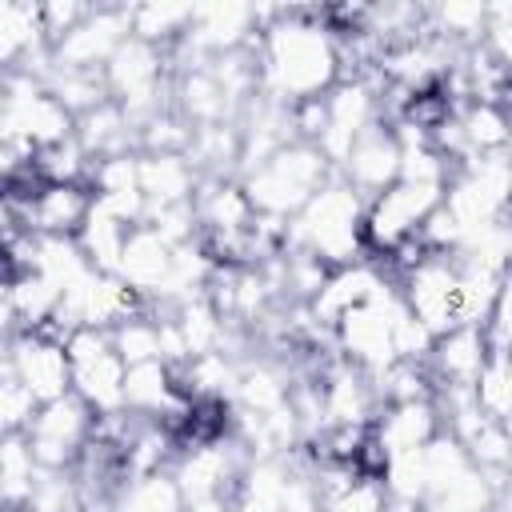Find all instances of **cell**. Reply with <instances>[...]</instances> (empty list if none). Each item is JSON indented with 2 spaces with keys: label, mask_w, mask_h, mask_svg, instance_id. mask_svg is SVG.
Returning a JSON list of instances; mask_svg holds the SVG:
<instances>
[{
  "label": "cell",
  "mask_w": 512,
  "mask_h": 512,
  "mask_svg": "<svg viewBox=\"0 0 512 512\" xmlns=\"http://www.w3.org/2000/svg\"><path fill=\"white\" fill-rule=\"evenodd\" d=\"M336 176V168L324 160V152L316 144H288L280 148L272 160H264L260 168H252L248 176H240L256 216H272V220H292L328 180Z\"/></svg>",
  "instance_id": "3957f363"
},
{
  "label": "cell",
  "mask_w": 512,
  "mask_h": 512,
  "mask_svg": "<svg viewBox=\"0 0 512 512\" xmlns=\"http://www.w3.org/2000/svg\"><path fill=\"white\" fill-rule=\"evenodd\" d=\"M192 24V4H132V36L172 52Z\"/></svg>",
  "instance_id": "603a6c76"
},
{
  "label": "cell",
  "mask_w": 512,
  "mask_h": 512,
  "mask_svg": "<svg viewBox=\"0 0 512 512\" xmlns=\"http://www.w3.org/2000/svg\"><path fill=\"white\" fill-rule=\"evenodd\" d=\"M4 144L24 152H44L76 136V116L48 92L44 80L28 72H4V108H0Z\"/></svg>",
  "instance_id": "5b68a950"
},
{
  "label": "cell",
  "mask_w": 512,
  "mask_h": 512,
  "mask_svg": "<svg viewBox=\"0 0 512 512\" xmlns=\"http://www.w3.org/2000/svg\"><path fill=\"white\" fill-rule=\"evenodd\" d=\"M128 232H132V224H124L120 216H112L104 204H92V212H88L76 244H80V252L88 256V264L96 272H116L120 268V252L128 244Z\"/></svg>",
  "instance_id": "ffe728a7"
},
{
  "label": "cell",
  "mask_w": 512,
  "mask_h": 512,
  "mask_svg": "<svg viewBox=\"0 0 512 512\" xmlns=\"http://www.w3.org/2000/svg\"><path fill=\"white\" fill-rule=\"evenodd\" d=\"M4 368H8L40 404H52V400H60V396L72 392L68 348H64L60 336H52V332H44V328L8 336Z\"/></svg>",
  "instance_id": "7c38bea8"
},
{
  "label": "cell",
  "mask_w": 512,
  "mask_h": 512,
  "mask_svg": "<svg viewBox=\"0 0 512 512\" xmlns=\"http://www.w3.org/2000/svg\"><path fill=\"white\" fill-rule=\"evenodd\" d=\"M488 356H492V344H488L484 328L460 324V328H452L448 336L436 340V348L428 356V368H432L436 384H464V388H472Z\"/></svg>",
  "instance_id": "d6986e66"
},
{
  "label": "cell",
  "mask_w": 512,
  "mask_h": 512,
  "mask_svg": "<svg viewBox=\"0 0 512 512\" xmlns=\"http://www.w3.org/2000/svg\"><path fill=\"white\" fill-rule=\"evenodd\" d=\"M392 284V276H388V268L384 264H376V260H356V264H344V268H332L328 272V280H324V288L308 300V312H312V320L320 324V328H336L356 304H364V300H372L380 288H388Z\"/></svg>",
  "instance_id": "5bb4252c"
},
{
  "label": "cell",
  "mask_w": 512,
  "mask_h": 512,
  "mask_svg": "<svg viewBox=\"0 0 512 512\" xmlns=\"http://www.w3.org/2000/svg\"><path fill=\"white\" fill-rule=\"evenodd\" d=\"M400 168H404V144H400L396 128L380 120L352 144V152L336 176H344L364 200H372L400 180Z\"/></svg>",
  "instance_id": "4fadbf2b"
},
{
  "label": "cell",
  "mask_w": 512,
  "mask_h": 512,
  "mask_svg": "<svg viewBox=\"0 0 512 512\" xmlns=\"http://www.w3.org/2000/svg\"><path fill=\"white\" fill-rule=\"evenodd\" d=\"M504 436H508V480H512V416L504 420Z\"/></svg>",
  "instance_id": "f1b7e54d"
},
{
  "label": "cell",
  "mask_w": 512,
  "mask_h": 512,
  "mask_svg": "<svg viewBox=\"0 0 512 512\" xmlns=\"http://www.w3.org/2000/svg\"><path fill=\"white\" fill-rule=\"evenodd\" d=\"M492 512H512V484H508V488H504V492L496 496V504H492Z\"/></svg>",
  "instance_id": "83f0119b"
},
{
  "label": "cell",
  "mask_w": 512,
  "mask_h": 512,
  "mask_svg": "<svg viewBox=\"0 0 512 512\" xmlns=\"http://www.w3.org/2000/svg\"><path fill=\"white\" fill-rule=\"evenodd\" d=\"M172 264H176V244H168L152 224H136L128 232V244L120 252V268L116 276L144 296V304H156L168 276H172Z\"/></svg>",
  "instance_id": "2e32d148"
},
{
  "label": "cell",
  "mask_w": 512,
  "mask_h": 512,
  "mask_svg": "<svg viewBox=\"0 0 512 512\" xmlns=\"http://www.w3.org/2000/svg\"><path fill=\"white\" fill-rule=\"evenodd\" d=\"M364 208H368V200L344 176H332L288 220L284 252L316 256L328 268H344V264L364 260Z\"/></svg>",
  "instance_id": "7a4b0ae2"
},
{
  "label": "cell",
  "mask_w": 512,
  "mask_h": 512,
  "mask_svg": "<svg viewBox=\"0 0 512 512\" xmlns=\"http://www.w3.org/2000/svg\"><path fill=\"white\" fill-rule=\"evenodd\" d=\"M200 184L204 176L188 152H140V192L148 200V212L192 204Z\"/></svg>",
  "instance_id": "e0dca14e"
},
{
  "label": "cell",
  "mask_w": 512,
  "mask_h": 512,
  "mask_svg": "<svg viewBox=\"0 0 512 512\" xmlns=\"http://www.w3.org/2000/svg\"><path fill=\"white\" fill-rule=\"evenodd\" d=\"M444 432L436 400H400V404H384L380 416L372 420V436L380 440V448L388 456L400 452H420L428 448L436 436Z\"/></svg>",
  "instance_id": "ac0fdd59"
},
{
  "label": "cell",
  "mask_w": 512,
  "mask_h": 512,
  "mask_svg": "<svg viewBox=\"0 0 512 512\" xmlns=\"http://www.w3.org/2000/svg\"><path fill=\"white\" fill-rule=\"evenodd\" d=\"M88 8L92 4H72V0H48V4H40V12H44V32H48V40L56 44V40H64L84 16H88Z\"/></svg>",
  "instance_id": "4316f807"
},
{
  "label": "cell",
  "mask_w": 512,
  "mask_h": 512,
  "mask_svg": "<svg viewBox=\"0 0 512 512\" xmlns=\"http://www.w3.org/2000/svg\"><path fill=\"white\" fill-rule=\"evenodd\" d=\"M112 344L124 356V364H148V360H164V320L156 308L136 312L132 320L112 328Z\"/></svg>",
  "instance_id": "cb8c5ba5"
},
{
  "label": "cell",
  "mask_w": 512,
  "mask_h": 512,
  "mask_svg": "<svg viewBox=\"0 0 512 512\" xmlns=\"http://www.w3.org/2000/svg\"><path fill=\"white\" fill-rule=\"evenodd\" d=\"M400 292H396V280L388 288H380L372 300L356 304L336 328H332V344L336 352L356 364L360 372H368L372 380H380L392 364H400L396 356V320H400Z\"/></svg>",
  "instance_id": "8992f818"
},
{
  "label": "cell",
  "mask_w": 512,
  "mask_h": 512,
  "mask_svg": "<svg viewBox=\"0 0 512 512\" xmlns=\"http://www.w3.org/2000/svg\"><path fill=\"white\" fill-rule=\"evenodd\" d=\"M92 432H96V412L76 392H68L52 404H40V412L24 436H28V448H32L40 468L68 472V468H76V460L92 444Z\"/></svg>",
  "instance_id": "9c48e42d"
},
{
  "label": "cell",
  "mask_w": 512,
  "mask_h": 512,
  "mask_svg": "<svg viewBox=\"0 0 512 512\" xmlns=\"http://www.w3.org/2000/svg\"><path fill=\"white\" fill-rule=\"evenodd\" d=\"M68 364H72V392L96 412L112 416L124 412V380L128 364L112 344V332L104 328H76L68 340Z\"/></svg>",
  "instance_id": "52a82bcc"
},
{
  "label": "cell",
  "mask_w": 512,
  "mask_h": 512,
  "mask_svg": "<svg viewBox=\"0 0 512 512\" xmlns=\"http://www.w3.org/2000/svg\"><path fill=\"white\" fill-rule=\"evenodd\" d=\"M128 36H132V4H92L88 16L64 40L52 44V64L76 72H104Z\"/></svg>",
  "instance_id": "30bf717a"
},
{
  "label": "cell",
  "mask_w": 512,
  "mask_h": 512,
  "mask_svg": "<svg viewBox=\"0 0 512 512\" xmlns=\"http://www.w3.org/2000/svg\"><path fill=\"white\" fill-rule=\"evenodd\" d=\"M36 412H40V400L4 368V380H0V424H4V436L8 432H28Z\"/></svg>",
  "instance_id": "484cf974"
},
{
  "label": "cell",
  "mask_w": 512,
  "mask_h": 512,
  "mask_svg": "<svg viewBox=\"0 0 512 512\" xmlns=\"http://www.w3.org/2000/svg\"><path fill=\"white\" fill-rule=\"evenodd\" d=\"M380 120H384L380 116V84L376 80H340L324 96V132H320L316 148L340 172L352 144Z\"/></svg>",
  "instance_id": "8fae6325"
},
{
  "label": "cell",
  "mask_w": 512,
  "mask_h": 512,
  "mask_svg": "<svg viewBox=\"0 0 512 512\" xmlns=\"http://www.w3.org/2000/svg\"><path fill=\"white\" fill-rule=\"evenodd\" d=\"M260 96L276 104L320 100L340 84V44L324 8H276L256 36Z\"/></svg>",
  "instance_id": "6da1fadb"
},
{
  "label": "cell",
  "mask_w": 512,
  "mask_h": 512,
  "mask_svg": "<svg viewBox=\"0 0 512 512\" xmlns=\"http://www.w3.org/2000/svg\"><path fill=\"white\" fill-rule=\"evenodd\" d=\"M4 204L24 212L32 236H72L76 240L96 196L88 184H44L28 204H20V200H4Z\"/></svg>",
  "instance_id": "9a60e30c"
},
{
  "label": "cell",
  "mask_w": 512,
  "mask_h": 512,
  "mask_svg": "<svg viewBox=\"0 0 512 512\" xmlns=\"http://www.w3.org/2000/svg\"><path fill=\"white\" fill-rule=\"evenodd\" d=\"M404 308L440 340L460 328V260L456 252H432L404 276H396Z\"/></svg>",
  "instance_id": "ba28073f"
},
{
  "label": "cell",
  "mask_w": 512,
  "mask_h": 512,
  "mask_svg": "<svg viewBox=\"0 0 512 512\" xmlns=\"http://www.w3.org/2000/svg\"><path fill=\"white\" fill-rule=\"evenodd\" d=\"M40 476V464L28 448L24 432H8L0 448V492H4V512H20L32 496V484Z\"/></svg>",
  "instance_id": "7402d4cb"
},
{
  "label": "cell",
  "mask_w": 512,
  "mask_h": 512,
  "mask_svg": "<svg viewBox=\"0 0 512 512\" xmlns=\"http://www.w3.org/2000/svg\"><path fill=\"white\" fill-rule=\"evenodd\" d=\"M504 156H508V168H512V140H508V148H504Z\"/></svg>",
  "instance_id": "f546056e"
},
{
  "label": "cell",
  "mask_w": 512,
  "mask_h": 512,
  "mask_svg": "<svg viewBox=\"0 0 512 512\" xmlns=\"http://www.w3.org/2000/svg\"><path fill=\"white\" fill-rule=\"evenodd\" d=\"M476 404L484 416L492 420H508L512 416V352H492L472 384Z\"/></svg>",
  "instance_id": "d4e9b609"
},
{
  "label": "cell",
  "mask_w": 512,
  "mask_h": 512,
  "mask_svg": "<svg viewBox=\"0 0 512 512\" xmlns=\"http://www.w3.org/2000/svg\"><path fill=\"white\" fill-rule=\"evenodd\" d=\"M444 196H448V180L440 176H400L392 188L372 196L364 208V256L384 260L400 244L420 236V228L444 204Z\"/></svg>",
  "instance_id": "277c9868"
},
{
  "label": "cell",
  "mask_w": 512,
  "mask_h": 512,
  "mask_svg": "<svg viewBox=\"0 0 512 512\" xmlns=\"http://www.w3.org/2000/svg\"><path fill=\"white\" fill-rule=\"evenodd\" d=\"M112 512H188V500L172 472H144L124 480Z\"/></svg>",
  "instance_id": "44dd1931"
}]
</instances>
